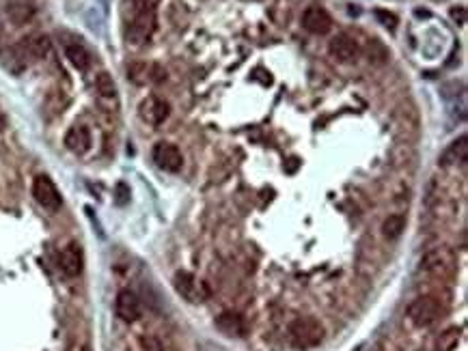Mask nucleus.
<instances>
[{
	"mask_svg": "<svg viewBox=\"0 0 468 351\" xmlns=\"http://www.w3.org/2000/svg\"><path fill=\"white\" fill-rule=\"evenodd\" d=\"M158 5L160 0H126V39L130 46L147 43L158 26Z\"/></svg>",
	"mask_w": 468,
	"mask_h": 351,
	"instance_id": "f257e3e1",
	"label": "nucleus"
},
{
	"mask_svg": "<svg viewBox=\"0 0 468 351\" xmlns=\"http://www.w3.org/2000/svg\"><path fill=\"white\" fill-rule=\"evenodd\" d=\"M287 334H289V343L300 351L313 349L324 340V328H321L319 321L311 317H300L296 321H291Z\"/></svg>",
	"mask_w": 468,
	"mask_h": 351,
	"instance_id": "f03ea898",
	"label": "nucleus"
},
{
	"mask_svg": "<svg viewBox=\"0 0 468 351\" xmlns=\"http://www.w3.org/2000/svg\"><path fill=\"white\" fill-rule=\"evenodd\" d=\"M443 312H445V306L436 296H421L408 306V319H410L417 328L434 326L436 321L443 317Z\"/></svg>",
	"mask_w": 468,
	"mask_h": 351,
	"instance_id": "7ed1b4c3",
	"label": "nucleus"
},
{
	"mask_svg": "<svg viewBox=\"0 0 468 351\" xmlns=\"http://www.w3.org/2000/svg\"><path fill=\"white\" fill-rule=\"evenodd\" d=\"M455 254L451 248L447 246H438L429 252L423 254L421 259V272L429 274V276H436V278H445L449 276L453 270H455Z\"/></svg>",
	"mask_w": 468,
	"mask_h": 351,
	"instance_id": "20e7f679",
	"label": "nucleus"
},
{
	"mask_svg": "<svg viewBox=\"0 0 468 351\" xmlns=\"http://www.w3.org/2000/svg\"><path fill=\"white\" fill-rule=\"evenodd\" d=\"M33 196H35V200L41 205V207L48 209V212L61 209V205H63L61 192H58V188L54 186V181L48 177V174H39V177H35V181H33Z\"/></svg>",
	"mask_w": 468,
	"mask_h": 351,
	"instance_id": "39448f33",
	"label": "nucleus"
},
{
	"mask_svg": "<svg viewBox=\"0 0 468 351\" xmlns=\"http://www.w3.org/2000/svg\"><path fill=\"white\" fill-rule=\"evenodd\" d=\"M13 52H15V58L20 61V67H22V65L31 63V61H39V58H44L50 52V39L46 35L28 37L18 48H13Z\"/></svg>",
	"mask_w": 468,
	"mask_h": 351,
	"instance_id": "423d86ee",
	"label": "nucleus"
},
{
	"mask_svg": "<svg viewBox=\"0 0 468 351\" xmlns=\"http://www.w3.org/2000/svg\"><path fill=\"white\" fill-rule=\"evenodd\" d=\"M152 156H154L156 166L166 172H180L184 166V156H182L180 147H175L173 142H158Z\"/></svg>",
	"mask_w": 468,
	"mask_h": 351,
	"instance_id": "0eeeda50",
	"label": "nucleus"
},
{
	"mask_svg": "<svg viewBox=\"0 0 468 351\" xmlns=\"http://www.w3.org/2000/svg\"><path fill=\"white\" fill-rule=\"evenodd\" d=\"M175 289H178V294L182 298H186L188 302H203L208 298V289L206 284H203L201 280H196L192 274L188 272H180L175 274Z\"/></svg>",
	"mask_w": 468,
	"mask_h": 351,
	"instance_id": "6e6552de",
	"label": "nucleus"
},
{
	"mask_svg": "<svg viewBox=\"0 0 468 351\" xmlns=\"http://www.w3.org/2000/svg\"><path fill=\"white\" fill-rule=\"evenodd\" d=\"M138 114H140V119H142L145 123L160 125V123H164V121L168 119L171 106H168L164 99H160V97H156V95H149L147 99L140 102Z\"/></svg>",
	"mask_w": 468,
	"mask_h": 351,
	"instance_id": "1a4fd4ad",
	"label": "nucleus"
},
{
	"mask_svg": "<svg viewBox=\"0 0 468 351\" xmlns=\"http://www.w3.org/2000/svg\"><path fill=\"white\" fill-rule=\"evenodd\" d=\"M114 310L119 315V319H123L126 324H134V321L140 317V300L134 291L130 289H121L116 294V302H114Z\"/></svg>",
	"mask_w": 468,
	"mask_h": 351,
	"instance_id": "9d476101",
	"label": "nucleus"
},
{
	"mask_svg": "<svg viewBox=\"0 0 468 351\" xmlns=\"http://www.w3.org/2000/svg\"><path fill=\"white\" fill-rule=\"evenodd\" d=\"M328 50L339 63H354L356 56H359V43L352 35H347V33H339L330 41Z\"/></svg>",
	"mask_w": 468,
	"mask_h": 351,
	"instance_id": "9b49d317",
	"label": "nucleus"
},
{
	"mask_svg": "<svg viewBox=\"0 0 468 351\" xmlns=\"http://www.w3.org/2000/svg\"><path fill=\"white\" fill-rule=\"evenodd\" d=\"M302 26L313 35H328L333 28V18L319 7H309L302 15Z\"/></svg>",
	"mask_w": 468,
	"mask_h": 351,
	"instance_id": "f8f14e48",
	"label": "nucleus"
},
{
	"mask_svg": "<svg viewBox=\"0 0 468 351\" xmlns=\"http://www.w3.org/2000/svg\"><path fill=\"white\" fill-rule=\"evenodd\" d=\"M128 78L136 84L147 82H162L166 78V71L156 63H132L128 67Z\"/></svg>",
	"mask_w": 468,
	"mask_h": 351,
	"instance_id": "ddd939ff",
	"label": "nucleus"
},
{
	"mask_svg": "<svg viewBox=\"0 0 468 351\" xmlns=\"http://www.w3.org/2000/svg\"><path fill=\"white\" fill-rule=\"evenodd\" d=\"M58 266L65 272V276L69 278H76L82 274V268H84V259H82V250L78 244H69L67 248H63L61 256H58Z\"/></svg>",
	"mask_w": 468,
	"mask_h": 351,
	"instance_id": "4468645a",
	"label": "nucleus"
},
{
	"mask_svg": "<svg viewBox=\"0 0 468 351\" xmlns=\"http://www.w3.org/2000/svg\"><path fill=\"white\" fill-rule=\"evenodd\" d=\"M65 147L76 153V156H84L86 151L91 149V132L89 128L84 125H74L67 130L65 134Z\"/></svg>",
	"mask_w": 468,
	"mask_h": 351,
	"instance_id": "2eb2a0df",
	"label": "nucleus"
},
{
	"mask_svg": "<svg viewBox=\"0 0 468 351\" xmlns=\"http://www.w3.org/2000/svg\"><path fill=\"white\" fill-rule=\"evenodd\" d=\"M216 326H218V330H220L222 334H227V336H244V332H246V321H244V317L238 315V312H231V310L222 312V315L216 319Z\"/></svg>",
	"mask_w": 468,
	"mask_h": 351,
	"instance_id": "dca6fc26",
	"label": "nucleus"
},
{
	"mask_svg": "<svg viewBox=\"0 0 468 351\" xmlns=\"http://www.w3.org/2000/svg\"><path fill=\"white\" fill-rule=\"evenodd\" d=\"M65 54H67V61H69L76 69H80V71L89 69V65H91V52L86 50L82 43H69V46L65 48Z\"/></svg>",
	"mask_w": 468,
	"mask_h": 351,
	"instance_id": "f3484780",
	"label": "nucleus"
},
{
	"mask_svg": "<svg viewBox=\"0 0 468 351\" xmlns=\"http://www.w3.org/2000/svg\"><path fill=\"white\" fill-rule=\"evenodd\" d=\"M466 156H468V142H466V136H460L457 140L451 142V147L445 151L443 156V164L449 166V164H464L466 162Z\"/></svg>",
	"mask_w": 468,
	"mask_h": 351,
	"instance_id": "a211bd4d",
	"label": "nucleus"
},
{
	"mask_svg": "<svg viewBox=\"0 0 468 351\" xmlns=\"http://www.w3.org/2000/svg\"><path fill=\"white\" fill-rule=\"evenodd\" d=\"M403 228H406L403 216H389V218L385 220L382 233H385V238H389V240H397L401 233H403Z\"/></svg>",
	"mask_w": 468,
	"mask_h": 351,
	"instance_id": "6ab92c4d",
	"label": "nucleus"
},
{
	"mask_svg": "<svg viewBox=\"0 0 468 351\" xmlns=\"http://www.w3.org/2000/svg\"><path fill=\"white\" fill-rule=\"evenodd\" d=\"M95 89H98V93H100L102 97H106V99H110V97L116 95L114 80H112L110 74H106V71H100V74H98V78H95Z\"/></svg>",
	"mask_w": 468,
	"mask_h": 351,
	"instance_id": "aec40b11",
	"label": "nucleus"
},
{
	"mask_svg": "<svg viewBox=\"0 0 468 351\" xmlns=\"http://www.w3.org/2000/svg\"><path fill=\"white\" fill-rule=\"evenodd\" d=\"M377 15H380V18H385V22H382L385 26H391V28H395V22H397V18H395V15H391V13L387 15V13H382V11H377Z\"/></svg>",
	"mask_w": 468,
	"mask_h": 351,
	"instance_id": "412c9836",
	"label": "nucleus"
},
{
	"mask_svg": "<svg viewBox=\"0 0 468 351\" xmlns=\"http://www.w3.org/2000/svg\"><path fill=\"white\" fill-rule=\"evenodd\" d=\"M5 125H7V116H5V112L0 110V132L5 130Z\"/></svg>",
	"mask_w": 468,
	"mask_h": 351,
	"instance_id": "4be33fe9",
	"label": "nucleus"
}]
</instances>
